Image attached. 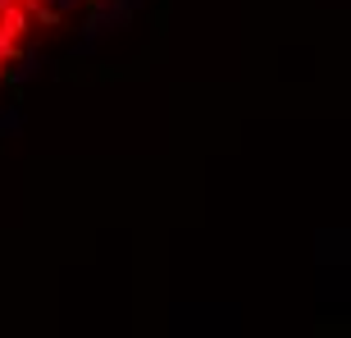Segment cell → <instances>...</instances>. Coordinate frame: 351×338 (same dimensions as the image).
Listing matches in <instances>:
<instances>
[{
	"label": "cell",
	"instance_id": "cell-5",
	"mask_svg": "<svg viewBox=\"0 0 351 338\" xmlns=\"http://www.w3.org/2000/svg\"><path fill=\"white\" fill-rule=\"evenodd\" d=\"M87 5H91V10H96V5H101V0H87Z\"/></svg>",
	"mask_w": 351,
	"mask_h": 338
},
{
	"label": "cell",
	"instance_id": "cell-1",
	"mask_svg": "<svg viewBox=\"0 0 351 338\" xmlns=\"http://www.w3.org/2000/svg\"><path fill=\"white\" fill-rule=\"evenodd\" d=\"M37 65H41V60L32 51H19V69H14V74H5V78H10V82H27L32 74H37Z\"/></svg>",
	"mask_w": 351,
	"mask_h": 338
},
{
	"label": "cell",
	"instance_id": "cell-4",
	"mask_svg": "<svg viewBox=\"0 0 351 338\" xmlns=\"http://www.w3.org/2000/svg\"><path fill=\"white\" fill-rule=\"evenodd\" d=\"M5 74H10V69H5V60H0V82H5Z\"/></svg>",
	"mask_w": 351,
	"mask_h": 338
},
{
	"label": "cell",
	"instance_id": "cell-3",
	"mask_svg": "<svg viewBox=\"0 0 351 338\" xmlns=\"http://www.w3.org/2000/svg\"><path fill=\"white\" fill-rule=\"evenodd\" d=\"M51 5H55V14H73L78 10V0H51Z\"/></svg>",
	"mask_w": 351,
	"mask_h": 338
},
{
	"label": "cell",
	"instance_id": "cell-2",
	"mask_svg": "<svg viewBox=\"0 0 351 338\" xmlns=\"http://www.w3.org/2000/svg\"><path fill=\"white\" fill-rule=\"evenodd\" d=\"M19 128H23V115H19V110L0 115V133H19Z\"/></svg>",
	"mask_w": 351,
	"mask_h": 338
}]
</instances>
